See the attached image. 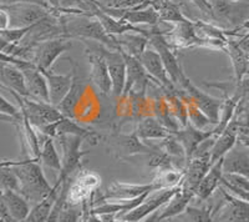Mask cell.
Instances as JSON below:
<instances>
[{"label":"cell","mask_w":249,"mask_h":222,"mask_svg":"<svg viewBox=\"0 0 249 222\" xmlns=\"http://www.w3.org/2000/svg\"><path fill=\"white\" fill-rule=\"evenodd\" d=\"M183 101L186 103L187 106V115L190 117V124L193 128L198 129V130H204V128L208 125H212L211 120L206 116V115L199 110L195 104L191 101L188 97H184Z\"/></svg>","instance_id":"f35d334b"},{"label":"cell","mask_w":249,"mask_h":222,"mask_svg":"<svg viewBox=\"0 0 249 222\" xmlns=\"http://www.w3.org/2000/svg\"><path fill=\"white\" fill-rule=\"evenodd\" d=\"M223 174H235L249 179V151L234 146L223 157Z\"/></svg>","instance_id":"484cf974"},{"label":"cell","mask_w":249,"mask_h":222,"mask_svg":"<svg viewBox=\"0 0 249 222\" xmlns=\"http://www.w3.org/2000/svg\"><path fill=\"white\" fill-rule=\"evenodd\" d=\"M101 10L112 15V17L117 18V19L124 20V21H127V23L132 24L135 26L150 25L152 28V26L161 24L159 14H157V12L152 6H147V8L144 9L124 10V12H121V10H106V9H101Z\"/></svg>","instance_id":"44dd1931"},{"label":"cell","mask_w":249,"mask_h":222,"mask_svg":"<svg viewBox=\"0 0 249 222\" xmlns=\"http://www.w3.org/2000/svg\"><path fill=\"white\" fill-rule=\"evenodd\" d=\"M222 180H223L224 183L228 184V185L233 186V187L243 191H249V179L241 176V175L223 174V179Z\"/></svg>","instance_id":"b9f144b4"},{"label":"cell","mask_w":249,"mask_h":222,"mask_svg":"<svg viewBox=\"0 0 249 222\" xmlns=\"http://www.w3.org/2000/svg\"><path fill=\"white\" fill-rule=\"evenodd\" d=\"M86 45V50L97 53L101 55L106 61V65L108 69V74L111 77V83H112V95L115 97L122 96L126 85V63L122 56L120 50H112L106 46L101 45H92V44L85 40L84 41Z\"/></svg>","instance_id":"8992f818"},{"label":"cell","mask_w":249,"mask_h":222,"mask_svg":"<svg viewBox=\"0 0 249 222\" xmlns=\"http://www.w3.org/2000/svg\"><path fill=\"white\" fill-rule=\"evenodd\" d=\"M179 190H181V186H177V187L172 188H159V190L151 191L150 194L146 196V199L137 207L131 210L127 214L116 217V219L128 222L141 221L144 217L150 216L151 214H153V212L159 211L161 207H163Z\"/></svg>","instance_id":"30bf717a"},{"label":"cell","mask_w":249,"mask_h":222,"mask_svg":"<svg viewBox=\"0 0 249 222\" xmlns=\"http://www.w3.org/2000/svg\"><path fill=\"white\" fill-rule=\"evenodd\" d=\"M224 52L228 54L231 63H232L233 72H234V80L237 83H241L242 80L247 76V72H248L249 54L244 52L238 44V40L233 37H231L227 41Z\"/></svg>","instance_id":"d4e9b609"},{"label":"cell","mask_w":249,"mask_h":222,"mask_svg":"<svg viewBox=\"0 0 249 222\" xmlns=\"http://www.w3.org/2000/svg\"><path fill=\"white\" fill-rule=\"evenodd\" d=\"M222 179H223V159H219L217 163L213 164L212 167L198 185L196 190V197H198L203 203L208 201L219 188Z\"/></svg>","instance_id":"cb8c5ba5"},{"label":"cell","mask_w":249,"mask_h":222,"mask_svg":"<svg viewBox=\"0 0 249 222\" xmlns=\"http://www.w3.org/2000/svg\"><path fill=\"white\" fill-rule=\"evenodd\" d=\"M179 88L183 90L187 97L211 120V123H212L213 126L218 125L219 119H221V111L224 100L217 99V97H213L202 92L201 89L193 85L192 81L188 79V76L186 74L181 79Z\"/></svg>","instance_id":"9c48e42d"},{"label":"cell","mask_w":249,"mask_h":222,"mask_svg":"<svg viewBox=\"0 0 249 222\" xmlns=\"http://www.w3.org/2000/svg\"><path fill=\"white\" fill-rule=\"evenodd\" d=\"M10 29V15L5 6L0 8V32Z\"/></svg>","instance_id":"bcb514c9"},{"label":"cell","mask_w":249,"mask_h":222,"mask_svg":"<svg viewBox=\"0 0 249 222\" xmlns=\"http://www.w3.org/2000/svg\"><path fill=\"white\" fill-rule=\"evenodd\" d=\"M223 197L222 203L214 207V215L218 214L219 222H249V204L230 194L223 186H219Z\"/></svg>","instance_id":"7c38bea8"},{"label":"cell","mask_w":249,"mask_h":222,"mask_svg":"<svg viewBox=\"0 0 249 222\" xmlns=\"http://www.w3.org/2000/svg\"><path fill=\"white\" fill-rule=\"evenodd\" d=\"M140 61H141L142 66L144 68L146 73L155 80L156 84H159L166 92H176L175 85L171 81L170 76H168L167 72L164 69L161 56H160L159 53L156 52L152 46H147V49L144 50L143 54L140 57Z\"/></svg>","instance_id":"5bb4252c"},{"label":"cell","mask_w":249,"mask_h":222,"mask_svg":"<svg viewBox=\"0 0 249 222\" xmlns=\"http://www.w3.org/2000/svg\"><path fill=\"white\" fill-rule=\"evenodd\" d=\"M40 163H41V165L53 168L57 172L61 171V156H60L56 150L54 137L45 136V139H44L43 144H41V152H40Z\"/></svg>","instance_id":"d590c367"},{"label":"cell","mask_w":249,"mask_h":222,"mask_svg":"<svg viewBox=\"0 0 249 222\" xmlns=\"http://www.w3.org/2000/svg\"><path fill=\"white\" fill-rule=\"evenodd\" d=\"M53 10H57L60 8V0H46Z\"/></svg>","instance_id":"c3c4849f"},{"label":"cell","mask_w":249,"mask_h":222,"mask_svg":"<svg viewBox=\"0 0 249 222\" xmlns=\"http://www.w3.org/2000/svg\"><path fill=\"white\" fill-rule=\"evenodd\" d=\"M72 48V39L57 37L40 41L29 50L25 60L31 61L39 70H51L55 61Z\"/></svg>","instance_id":"277c9868"},{"label":"cell","mask_w":249,"mask_h":222,"mask_svg":"<svg viewBox=\"0 0 249 222\" xmlns=\"http://www.w3.org/2000/svg\"><path fill=\"white\" fill-rule=\"evenodd\" d=\"M187 1H190V3L195 4V5L197 6V8H198L202 13H203L204 17L210 20V23L214 21L212 6H211V4L208 0H187Z\"/></svg>","instance_id":"7bdbcfd3"},{"label":"cell","mask_w":249,"mask_h":222,"mask_svg":"<svg viewBox=\"0 0 249 222\" xmlns=\"http://www.w3.org/2000/svg\"><path fill=\"white\" fill-rule=\"evenodd\" d=\"M148 5L155 9L160 17L161 23L177 24L188 20L184 17L178 4H176L173 0H150Z\"/></svg>","instance_id":"d6a6232c"},{"label":"cell","mask_w":249,"mask_h":222,"mask_svg":"<svg viewBox=\"0 0 249 222\" xmlns=\"http://www.w3.org/2000/svg\"><path fill=\"white\" fill-rule=\"evenodd\" d=\"M82 216V208L79 210L77 205H71L66 200L65 205L60 211V215L57 217L56 222H80Z\"/></svg>","instance_id":"60d3db41"},{"label":"cell","mask_w":249,"mask_h":222,"mask_svg":"<svg viewBox=\"0 0 249 222\" xmlns=\"http://www.w3.org/2000/svg\"><path fill=\"white\" fill-rule=\"evenodd\" d=\"M214 139L207 140L206 148L203 150L197 148L192 157L187 161L186 168H184V179L182 183V187L187 190L193 191L196 194V190L206 176L207 172L212 167V161H211V148H212Z\"/></svg>","instance_id":"ba28073f"},{"label":"cell","mask_w":249,"mask_h":222,"mask_svg":"<svg viewBox=\"0 0 249 222\" xmlns=\"http://www.w3.org/2000/svg\"><path fill=\"white\" fill-rule=\"evenodd\" d=\"M101 179L95 172H84L76 179L74 184L71 183L68 194V203L71 205H80L90 199L93 191L100 186Z\"/></svg>","instance_id":"e0dca14e"},{"label":"cell","mask_w":249,"mask_h":222,"mask_svg":"<svg viewBox=\"0 0 249 222\" xmlns=\"http://www.w3.org/2000/svg\"><path fill=\"white\" fill-rule=\"evenodd\" d=\"M159 190L152 183L150 184H130L113 181L106 188L105 194L100 197V201H108V200H133L148 191Z\"/></svg>","instance_id":"2e32d148"},{"label":"cell","mask_w":249,"mask_h":222,"mask_svg":"<svg viewBox=\"0 0 249 222\" xmlns=\"http://www.w3.org/2000/svg\"><path fill=\"white\" fill-rule=\"evenodd\" d=\"M115 40H116L120 50L131 56L137 57V59L141 57L144 50L150 45L148 37L140 33H124V34L115 37Z\"/></svg>","instance_id":"4dcf8cb0"},{"label":"cell","mask_w":249,"mask_h":222,"mask_svg":"<svg viewBox=\"0 0 249 222\" xmlns=\"http://www.w3.org/2000/svg\"><path fill=\"white\" fill-rule=\"evenodd\" d=\"M21 116V110L13 104H10L3 95L0 94V121L10 123L14 121L15 117Z\"/></svg>","instance_id":"ab89813d"},{"label":"cell","mask_w":249,"mask_h":222,"mask_svg":"<svg viewBox=\"0 0 249 222\" xmlns=\"http://www.w3.org/2000/svg\"><path fill=\"white\" fill-rule=\"evenodd\" d=\"M196 197V194L193 191L187 190V188L182 187L181 190L168 201L166 205L163 206L159 215V222L166 221L172 217H177L182 215L186 211V208L190 206L191 201Z\"/></svg>","instance_id":"83f0119b"},{"label":"cell","mask_w":249,"mask_h":222,"mask_svg":"<svg viewBox=\"0 0 249 222\" xmlns=\"http://www.w3.org/2000/svg\"><path fill=\"white\" fill-rule=\"evenodd\" d=\"M182 217L184 219V222H213L214 207L213 205L207 204V201H204L202 206L190 205L182 214Z\"/></svg>","instance_id":"8d00e7d4"},{"label":"cell","mask_w":249,"mask_h":222,"mask_svg":"<svg viewBox=\"0 0 249 222\" xmlns=\"http://www.w3.org/2000/svg\"><path fill=\"white\" fill-rule=\"evenodd\" d=\"M9 164L19 180V192L28 201L35 205L53 191V186L44 175L40 160L23 155L19 160H9Z\"/></svg>","instance_id":"6da1fadb"},{"label":"cell","mask_w":249,"mask_h":222,"mask_svg":"<svg viewBox=\"0 0 249 222\" xmlns=\"http://www.w3.org/2000/svg\"><path fill=\"white\" fill-rule=\"evenodd\" d=\"M238 44L243 49L244 52L248 53L249 54V37H237Z\"/></svg>","instance_id":"7dc6e473"},{"label":"cell","mask_w":249,"mask_h":222,"mask_svg":"<svg viewBox=\"0 0 249 222\" xmlns=\"http://www.w3.org/2000/svg\"><path fill=\"white\" fill-rule=\"evenodd\" d=\"M57 135H75V136L82 137L84 140L95 141V144L102 139L99 132L82 128L71 117L66 116H62V119H60L56 123V136Z\"/></svg>","instance_id":"836d02e7"},{"label":"cell","mask_w":249,"mask_h":222,"mask_svg":"<svg viewBox=\"0 0 249 222\" xmlns=\"http://www.w3.org/2000/svg\"><path fill=\"white\" fill-rule=\"evenodd\" d=\"M17 4H36V5H41L44 8L53 10L46 0H0L1 6H12L17 5Z\"/></svg>","instance_id":"ee69618b"},{"label":"cell","mask_w":249,"mask_h":222,"mask_svg":"<svg viewBox=\"0 0 249 222\" xmlns=\"http://www.w3.org/2000/svg\"><path fill=\"white\" fill-rule=\"evenodd\" d=\"M0 8H1V5H0Z\"/></svg>","instance_id":"f907efd6"},{"label":"cell","mask_w":249,"mask_h":222,"mask_svg":"<svg viewBox=\"0 0 249 222\" xmlns=\"http://www.w3.org/2000/svg\"><path fill=\"white\" fill-rule=\"evenodd\" d=\"M135 134L143 143H148V141H160V140L166 139L170 136L171 132L159 119L147 116L140 121Z\"/></svg>","instance_id":"f1b7e54d"},{"label":"cell","mask_w":249,"mask_h":222,"mask_svg":"<svg viewBox=\"0 0 249 222\" xmlns=\"http://www.w3.org/2000/svg\"><path fill=\"white\" fill-rule=\"evenodd\" d=\"M173 135L178 139V141L183 146L184 151H186L187 161L195 155L197 148L202 144L206 143L207 140L215 139L214 134H213V129L212 130H198V129L193 128L191 124L179 129L178 131H176Z\"/></svg>","instance_id":"d6986e66"},{"label":"cell","mask_w":249,"mask_h":222,"mask_svg":"<svg viewBox=\"0 0 249 222\" xmlns=\"http://www.w3.org/2000/svg\"><path fill=\"white\" fill-rule=\"evenodd\" d=\"M61 186L62 184L56 181L55 185L53 186V191L40 203L35 204L34 207L31 208L30 214H29V216L26 217L24 222H48L51 211H53V207L55 205V201L57 200L60 191H61Z\"/></svg>","instance_id":"1f68e13d"},{"label":"cell","mask_w":249,"mask_h":222,"mask_svg":"<svg viewBox=\"0 0 249 222\" xmlns=\"http://www.w3.org/2000/svg\"><path fill=\"white\" fill-rule=\"evenodd\" d=\"M0 196L3 199L9 215L15 222H24L30 214V204L23 195L18 191L6 190L0 191Z\"/></svg>","instance_id":"4316f807"},{"label":"cell","mask_w":249,"mask_h":222,"mask_svg":"<svg viewBox=\"0 0 249 222\" xmlns=\"http://www.w3.org/2000/svg\"><path fill=\"white\" fill-rule=\"evenodd\" d=\"M238 141V123L232 120L230 125L221 135H218L214 139L212 148H211V161L212 165L217 163L219 159H223L235 145Z\"/></svg>","instance_id":"7402d4cb"},{"label":"cell","mask_w":249,"mask_h":222,"mask_svg":"<svg viewBox=\"0 0 249 222\" xmlns=\"http://www.w3.org/2000/svg\"><path fill=\"white\" fill-rule=\"evenodd\" d=\"M86 54L90 64V81L96 86L101 94H112V83L105 59L97 53L90 50H86Z\"/></svg>","instance_id":"ac0fdd59"},{"label":"cell","mask_w":249,"mask_h":222,"mask_svg":"<svg viewBox=\"0 0 249 222\" xmlns=\"http://www.w3.org/2000/svg\"><path fill=\"white\" fill-rule=\"evenodd\" d=\"M106 145L116 159H127L141 154L150 155L153 150V145L143 143L135 132L130 135L111 134L106 137Z\"/></svg>","instance_id":"8fae6325"},{"label":"cell","mask_w":249,"mask_h":222,"mask_svg":"<svg viewBox=\"0 0 249 222\" xmlns=\"http://www.w3.org/2000/svg\"><path fill=\"white\" fill-rule=\"evenodd\" d=\"M184 179V168L170 167L156 171L152 184L157 188H172L181 186Z\"/></svg>","instance_id":"e575fe53"},{"label":"cell","mask_w":249,"mask_h":222,"mask_svg":"<svg viewBox=\"0 0 249 222\" xmlns=\"http://www.w3.org/2000/svg\"><path fill=\"white\" fill-rule=\"evenodd\" d=\"M0 85L10 92H17L20 96L29 97L23 72L13 64H0Z\"/></svg>","instance_id":"603a6c76"},{"label":"cell","mask_w":249,"mask_h":222,"mask_svg":"<svg viewBox=\"0 0 249 222\" xmlns=\"http://www.w3.org/2000/svg\"><path fill=\"white\" fill-rule=\"evenodd\" d=\"M55 12V10H54ZM60 24L62 34L69 39H80L81 41H96L101 45L112 50H120L115 37H111L105 32L100 20L96 17L89 14H60Z\"/></svg>","instance_id":"7a4b0ae2"},{"label":"cell","mask_w":249,"mask_h":222,"mask_svg":"<svg viewBox=\"0 0 249 222\" xmlns=\"http://www.w3.org/2000/svg\"><path fill=\"white\" fill-rule=\"evenodd\" d=\"M20 70L23 72L24 77H25V85L29 97L50 104L48 83H46V77L44 76L43 73L40 72L31 61H26L20 68Z\"/></svg>","instance_id":"9a60e30c"},{"label":"cell","mask_w":249,"mask_h":222,"mask_svg":"<svg viewBox=\"0 0 249 222\" xmlns=\"http://www.w3.org/2000/svg\"><path fill=\"white\" fill-rule=\"evenodd\" d=\"M159 215H160V210L151 214L150 216L144 217L143 220L139 222H159ZM102 222H128V221H124V220H119L116 219V216H113V215H102L100 216Z\"/></svg>","instance_id":"f6af8a7d"},{"label":"cell","mask_w":249,"mask_h":222,"mask_svg":"<svg viewBox=\"0 0 249 222\" xmlns=\"http://www.w3.org/2000/svg\"><path fill=\"white\" fill-rule=\"evenodd\" d=\"M101 9L106 10H133L147 8L150 0H96Z\"/></svg>","instance_id":"74e56055"},{"label":"cell","mask_w":249,"mask_h":222,"mask_svg":"<svg viewBox=\"0 0 249 222\" xmlns=\"http://www.w3.org/2000/svg\"><path fill=\"white\" fill-rule=\"evenodd\" d=\"M56 141L59 143L62 151V168L59 172L57 183L64 184L66 180H70L71 175L74 174L80 166L82 157L88 155L90 150H81L84 139L75 135H57Z\"/></svg>","instance_id":"52a82bcc"},{"label":"cell","mask_w":249,"mask_h":222,"mask_svg":"<svg viewBox=\"0 0 249 222\" xmlns=\"http://www.w3.org/2000/svg\"><path fill=\"white\" fill-rule=\"evenodd\" d=\"M10 15V28H29L45 19L53 10L36 4H17L5 6Z\"/></svg>","instance_id":"4fadbf2b"},{"label":"cell","mask_w":249,"mask_h":222,"mask_svg":"<svg viewBox=\"0 0 249 222\" xmlns=\"http://www.w3.org/2000/svg\"><path fill=\"white\" fill-rule=\"evenodd\" d=\"M66 60H69L72 65V75H74V80H72V85H71L70 92H68V95L65 96V99L62 100L60 105L57 106V109L60 110L64 116L66 117H71L74 116V109L76 106L77 101L81 97L82 92H84V84L80 80L79 75H77V65L75 63L74 60L71 59V57H66Z\"/></svg>","instance_id":"f546056e"},{"label":"cell","mask_w":249,"mask_h":222,"mask_svg":"<svg viewBox=\"0 0 249 222\" xmlns=\"http://www.w3.org/2000/svg\"><path fill=\"white\" fill-rule=\"evenodd\" d=\"M247 76H249V68H248V72H247Z\"/></svg>","instance_id":"681fc988"},{"label":"cell","mask_w":249,"mask_h":222,"mask_svg":"<svg viewBox=\"0 0 249 222\" xmlns=\"http://www.w3.org/2000/svg\"><path fill=\"white\" fill-rule=\"evenodd\" d=\"M46 77V83L49 88V96H50V104L55 108L60 105L62 100L65 99L68 92H70L72 85V70L66 75L55 74L53 70H40Z\"/></svg>","instance_id":"ffe728a7"},{"label":"cell","mask_w":249,"mask_h":222,"mask_svg":"<svg viewBox=\"0 0 249 222\" xmlns=\"http://www.w3.org/2000/svg\"><path fill=\"white\" fill-rule=\"evenodd\" d=\"M212 6L214 23L227 30H235V37H239V30L249 29V1L232 0H208Z\"/></svg>","instance_id":"3957f363"},{"label":"cell","mask_w":249,"mask_h":222,"mask_svg":"<svg viewBox=\"0 0 249 222\" xmlns=\"http://www.w3.org/2000/svg\"><path fill=\"white\" fill-rule=\"evenodd\" d=\"M12 94L18 100L21 112L25 115L26 119L36 130L46 125H50V124L57 123L64 116L59 109L53 106L51 104L37 101V100L30 99V97L20 96L17 92H12Z\"/></svg>","instance_id":"5b68a950"}]
</instances>
